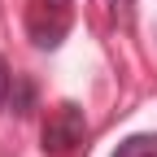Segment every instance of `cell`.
Masks as SVG:
<instances>
[{"mask_svg":"<svg viewBox=\"0 0 157 157\" xmlns=\"http://www.w3.org/2000/svg\"><path fill=\"white\" fill-rule=\"evenodd\" d=\"M9 87H13V74H9V61L0 57V109H5V101H9Z\"/></svg>","mask_w":157,"mask_h":157,"instance_id":"obj_6","label":"cell"},{"mask_svg":"<svg viewBox=\"0 0 157 157\" xmlns=\"http://www.w3.org/2000/svg\"><path fill=\"white\" fill-rule=\"evenodd\" d=\"M87 140V113L74 101H61L57 109H48L44 131H39V148L44 157H74Z\"/></svg>","mask_w":157,"mask_h":157,"instance_id":"obj_1","label":"cell"},{"mask_svg":"<svg viewBox=\"0 0 157 157\" xmlns=\"http://www.w3.org/2000/svg\"><path fill=\"white\" fill-rule=\"evenodd\" d=\"M9 105L17 118H31L35 113V83L26 74H13V87H9Z\"/></svg>","mask_w":157,"mask_h":157,"instance_id":"obj_3","label":"cell"},{"mask_svg":"<svg viewBox=\"0 0 157 157\" xmlns=\"http://www.w3.org/2000/svg\"><path fill=\"white\" fill-rule=\"evenodd\" d=\"M26 39L35 48H57L74 26V0H26Z\"/></svg>","mask_w":157,"mask_h":157,"instance_id":"obj_2","label":"cell"},{"mask_svg":"<svg viewBox=\"0 0 157 157\" xmlns=\"http://www.w3.org/2000/svg\"><path fill=\"white\" fill-rule=\"evenodd\" d=\"M113 157H157V131H140V135H127V140L113 148Z\"/></svg>","mask_w":157,"mask_h":157,"instance_id":"obj_4","label":"cell"},{"mask_svg":"<svg viewBox=\"0 0 157 157\" xmlns=\"http://www.w3.org/2000/svg\"><path fill=\"white\" fill-rule=\"evenodd\" d=\"M109 13H113V22H122V26H131V13H135V0H109Z\"/></svg>","mask_w":157,"mask_h":157,"instance_id":"obj_5","label":"cell"}]
</instances>
